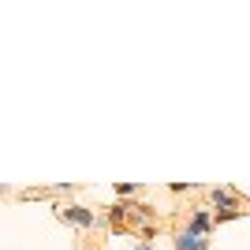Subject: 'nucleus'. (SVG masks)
Returning a JSON list of instances; mask_svg holds the SVG:
<instances>
[{
  "label": "nucleus",
  "mask_w": 250,
  "mask_h": 250,
  "mask_svg": "<svg viewBox=\"0 0 250 250\" xmlns=\"http://www.w3.org/2000/svg\"><path fill=\"white\" fill-rule=\"evenodd\" d=\"M213 202H217V206H224V209H228V206H235V194H231V190H213Z\"/></svg>",
  "instance_id": "obj_3"
},
{
  "label": "nucleus",
  "mask_w": 250,
  "mask_h": 250,
  "mask_svg": "<svg viewBox=\"0 0 250 250\" xmlns=\"http://www.w3.org/2000/svg\"><path fill=\"white\" fill-rule=\"evenodd\" d=\"M176 247H179V250H206V243H202L198 235H194V231L187 228V231H183V235L176 239Z\"/></svg>",
  "instance_id": "obj_2"
},
{
  "label": "nucleus",
  "mask_w": 250,
  "mask_h": 250,
  "mask_svg": "<svg viewBox=\"0 0 250 250\" xmlns=\"http://www.w3.org/2000/svg\"><path fill=\"white\" fill-rule=\"evenodd\" d=\"M209 228V213H194V224H190V231L198 235V231H206Z\"/></svg>",
  "instance_id": "obj_4"
},
{
  "label": "nucleus",
  "mask_w": 250,
  "mask_h": 250,
  "mask_svg": "<svg viewBox=\"0 0 250 250\" xmlns=\"http://www.w3.org/2000/svg\"><path fill=\"white\" fill-rule=\"evenodd\" d=\"M63 217L75 220V224H83V228H90V224H94V213H90V209H83V206H67V209H63Z\"/></svg>",
  "instance_id": "obj_1"
},
{
  "label": "nucleus",
  "mask_w": 250,
  "mask_h": 250,
  "mask_svg": "<svg viewBox=\"0 0 250 250\" xmlns=\"http://www.w3.org/2000/svg\"><path fill=\"white\" fill-rule=\"evenodd\" d=\"M231 217H243V209L228 206V209H217V220H231Z\"/></svg>",
  "instance_id": "obj_5"
}]
</instances>
